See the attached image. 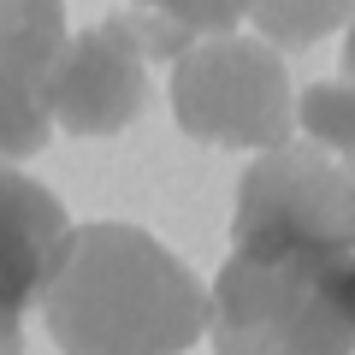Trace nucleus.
Segmentation results:
<instances>
[{
	"label": "nucleus",
	"instance_id": "f257e3e1",
	"mask_svg": "<svg viewBox=\"0 0 355 355\" xmlns=\"http://www.w3.org/2000/svg\"><path fill=\"white\" fill-rule=\"evenodd\" d=\"M36 308L60 355H184L207 338L202 279L119 219L65 231Z\"/></svg>",
	"mask_w": 355,
	"mask_h": 355
},
{
	"label": "nucleus",
	"instance_id": "f03ea898",
	"mask_svg": "<svg viewBox=\"0 0 355 355\" xmlns=\"http://www.w3.org/2000/svg\"><path fill=\"white\" fill-rule=\"evenodd\" d=\"M207 338L214 355H355V249H231Z\"/></svg>",
	"mask_w": 355,
	"mask_h": 355
},
{
	"label": "nucleus",
	"instance_id": "7ed1b4c3",
	"mask_svg": "<svg viewBox=\"0 0 355 355\" xmlns=\"http://www.w3.org/2000/svg\"><path fill=\"white\" fill-rule=\"evenodd\" d=\"M172 113L196 142L266 154L296 130V89L279 48L254 36H207L172 60Z\"/></svg>",
	"mask_w": 355,
	"mask_h": 355
},
{
	"label": "nucleus",
	"instance_id": "20e7f679",
	"mask_svg": "<svg viewBox=\"0 0 355 355\" xmlns=\"http://www.w3.org/2000/svg\"><path fill=\"white\" fill-rule=\"evenodd\" d=\"M355 249V154L279 142L243 172L231 207V249Z\"/></svg>",
	"mask_w": 355,
	"mask_h": 355
},
{
	"label": "nucleus",
	"instance_id": "39448f33",
	"mask_svg": "<svg viewBox=\"0 0 355 355\" xmlns=\"http://www.w3.org/2000/svg\"><path fill=\"white\" fill-rule=\"evenodd\" d=\"M148 107V53L125 12L65 36L48 83V119L65 137H119Z\"/></svg>",
	"mask_w": 355,
	"mask_h": 355
},
{
	"label": "nucleus",
	"instance_id": "423d86ee",
	"mask_svg": "<svg viewBox=\"0 0 355 355\" xmlns=\"http://www.w3.org/2000/svg\"><path fill=\"white\" fill-rule=\"evenodd\" d=\"M65 48V0H0V160L48 148V83Z\"/></svg>",
	"mask_w": 355,
	"mask_h": 355
},
{
	"label": "nucleus",
	"instance_id": "0eeeda50",
	"mask_svg": "<svg viewBox=\"0 0 355 355\" xmlns=\"http://www.w3.org/2000/svg\"><path fill=\"white\" fill-rule=\"evenodd\" d=\"M65 219L60 196L42 190L36 178L12 172V166H0V302L30 314L42 302V284L53 272V254H60Z\"/></svg>",
	"mask_w": 355,
	"mask_h": 355
},
{
	"label": "nucleus",
	"instance_id": "6e6552de",
	"mask_svg": "<svg viewBox=\"0 0 355 355\" xmlns=\"http://www.w3.org/2000/svg\"><path fill=\"white\" fill-rule=\"evenodd\" d=\"M125 18L148 60H178L207 36H231L243 18V0H130Z\"/></svg>",
	"mask_w": 355,
	"mask_h": 355
},
{
	"label": "nucleus",
	"instance_id": "1a4fd4ad",
	"mask_svg": "<svg viewBox=\"0 0 355 355\" xmlns=\"http://www.w3.org/2000/svg\"><path fill=\"white\" fill-rule=\"evenodd\" d=\"M302 142H320L331 154H355V24L343 30V65L331 83H308L296 95Z\"/></svg>",
	"mask_w": 355,
	"mask_h": 355
},
{
	"label": "nucleus",
	"instance_id": "9d476101",
	"mask_svg": "<svg viewBox=\"0 0 355 355\" xmlns=\"http://www.w3.org/2000/svg\"><path fill=\"white\" fill-rule=\"evenodd\" d=\"M243 18L266 36V48H314L355 24V0H243Z\"/></svg>",
	"mask_w": 355,
	"mask_h": 355
},
{
	"label": "nucleus",
	"instance_id": "9b49d317",
	"mask_svg": "<svg viewBox=\"0 0 355 355\" xmlns=\"http://www.w3.org/2000/svg\"><path fill=\"white\" fill-rule=\"evenodd\" d=\"M0 355H24V314L0 302Z\"/></svg>",
	"mask_w": 355,
	"mask_h": 355
}]
</instances>
